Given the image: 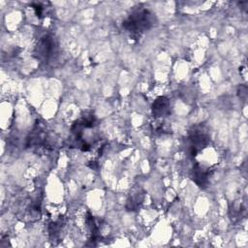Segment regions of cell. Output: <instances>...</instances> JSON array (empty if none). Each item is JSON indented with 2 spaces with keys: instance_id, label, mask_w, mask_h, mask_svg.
Wrapping results in <instances>:
<instances>
[{
  "instance_id": "obj_9",
  "label": "cell",
  "mask_w": 248,
  "mask_h": 248,
  "mask_svg": "<svg viewBox=\"0 0 248 248\" xmlns=\"http://www.w3.org/2000/svg\"><path fill=\"white\" fill-rule=\"evenodd\" d=\"M237 92H238V96H239L240 99H243V100L246 99V97H247V88H246L245 85L239 86Z\"/></svg>"
},
{
  "instance_id": "obj_6",
  "label": "cell",
  "mask_w": 248,
  "mask_h": 248,
  "mask_svg": "<svg viewBox=\"0 0 248 248\" xmlns=\"http://www.w3.org/2000/svg\"><path fill=\"white\" fill-rule=\"evenodd\" d=\"M144 199V193L141 190H137L131 193L126 202V208L129 211H136L140 206Z\"/></svg>"
},
{
  "instance_id": "obj_7",
  "label": "cell",
  "mask_w": 248,
  "mask_h": 248,
  "mask_svg": "<svg viewBox=\"0 0 248 248\" xmlns=\"http://www.w3.org/2000/svg\"><path fill=\"white\" fill-rule=\"evenodd\" d=\"M244 212H245V206L241 202H235L232 204V207L230 209L231 218L233 221L239 220L244 215Z\"/></svg>"
},
{
  "instance_id": "obj_4",
  "label": "cell",
  "mask_w": 248,
  "mask_h": 248,
  "mask_svg": "<svg viewBox=\"0 0 248 248\" xmlns=\"http://www.w3.org/2000/svg\"><path fill=\"white\" fill-rule=\"evenodd\" d=\"M211 173H212V170H210L209 168H206L204 166H202L196 163L193 166V169L191 171V178L200 188H205L209 183V178L211 176Z\"/></svg>"
},
{
  "instance_id": "obj_8",
  "label": "cell",
  "mask_w": 248,
  "mask_h": 248,
  "mask_svg": "<svg viewBox=\"0 0 248 248\" xmlns=\"http://www.w3.org/2000/svg\"><path fill=\"white\" fill-rule=\"evenodd\" d=\"M32 7L38 17H42L45 14V6L42 3H32Z\"/></svg>"
},
{
  "instance_id": "obj_1",
  "label": "cell",
  "mask_w": 248,
  "mask_h": 248,
  "mask_svg": "<svg viewBox=\"0 0 248 248\" xmlns=\"http://www.w3.org/2000/svg\"><path fill=\"white\" fill-rule=\"evenodd\" d=\"M157 23L155 15L148 9L135 7L123 20L122 27L132 39L140 38L145 31L151 29Z\"/></svg>"
},
{
  "instance_id": "obj_3",
  "label": "cell",
  "mask_w": 248,
  "mask_h": 248,
  "mask_svg": "<svg viewBox=\"0 0 248 248\" xmlns=\"http://www.w3.org/2000/svg\"><path fill=\"white\" fill-rule=\"evenodd\" d=\"M189 153L195 157L201 150L205 148L210 142V136L205 126L199 124L192 127L188 135Z\"/></svg>"
},
{
  "instance_id": "obj_2",
  "label": "cell",
  "mask_w": 248,
  "mask_h": 248,
  "mask_svg": "<svg viewBox=\"0 0 248 248\" xmlns=\"http://www.w3.org/2000/svg\"><path fill=\"white\" fill-rule=\"evenodd\" d=\"M58 51L59 47L57 40L51 34H46L39 39L35 46L33 55L37 60L43 63H50L56 60Z\"/></svg>"
},
{
  "instance_id": "obj_5",
  "label": "cell",
  "mask_w": 248,
  "mask_h": 248,
  "mask_svg": "<svg viewBox=\"0 0 248 248\" xmlns=\"http://www.w3.org/2000/svg\"><path fill=\"white\" fill-rule=\"evenodd\" d=\"M152 114L155 118H163L170 113V103L165 96L156 98L151 107Z\"/></svg>"
}]
</instances>
